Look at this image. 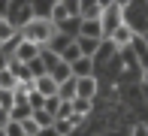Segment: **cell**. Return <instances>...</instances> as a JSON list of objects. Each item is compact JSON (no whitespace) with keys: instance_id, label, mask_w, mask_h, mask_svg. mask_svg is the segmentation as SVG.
Here are the masks:
<instances>
[{"instance_id":"cell-1","label":"cell","mask_w":148,"mask_h":136,"mask_svg":"<svg viewBox=\"0 0 148 136\" xmlns=\"http://www.w3.org/2000/svg\"><path fill=\"white\" fill-rule=\"evenodd\" d=\"M58 36V27L49 21V18H33L30 24L21 27V39H27V43L39 45V49H45V45H51Z\"/></svg>"},{"instance_id":"cell-2","label":"cell","mask_w":148,"mask_h":136,"mask_svg":"<svg viewBox=\"0 0 148 136\" xmlns=\"http://www.w3.org/2000/svg\"><path fill=\"white\" fill-rule=\"evenodd\" d=\"M100 24H103V36L112 39V33H115L118 27L127 24V3H106Z\"/></svg>"},{"instance_id":"cell-3","label":"cell","mask_w":148,"mask_h":136,"mask_svg":"<svg viewBox=\"0 0 148 136\" xmlns=\"http://www.w3.org/2000/svg\"><path fill=\"white\" fill-rule=\"evenodd\" d=\"M6 18H9V21L15 24L18 30H21L24 24H30L33 18H36V15H33V3H12V6H9V15H6Z\"/></svg>"},{"instance_id":"cell-4","label":"cell","mask_w":148,"mask_h":136,"mask_svg":"<svg viewBox=\"0 0 148 136\" xmlns=\"http://www.w3.org/2000/svg\"><path fill=\"white\" fill-rule=\"evenodd\" d=\"M42 54V49L39 45H33V43H27V39H18V45H15V52H12V60H21V64H33V60Z\"/></svg>"},{"instance_id":"cell-5","label":"cell","mask_w":148,"mask_h":136,"mask_svg":"<svg viewBox=\"0 0 148 136\" xmlns=\"http://www.w3.org/2000/svg\"><path fill=\"white\" fill-rule=\"evenodd\" d=\"M97 91H100V82L88 76V79H76V97L79 100H94L97 97Z\"/></svg>"},{"instance_id":"cell-6","label":"cell","mask_w":148,"mask_h":136,"mask_svg":"<svg viewBox=\"0 0 148 136\" xmlns=\"http://www.w3.org/2000/svg\"><path fill=\"white\" fill-rule=\"evenodd\" d=\"M103 9H106V3H97V0H85V3H82V9H79V18H82V21H100V18H103Z\"/></svg>"},{"instance_id":"cell-7","label":"cell","mask_w":148,"mask_h":136,"mask_svg":"<svg viewBox=\"0 0 148 136\" xmlns=\"http://www.w3.org/2000/svg\"><path fill=\"white\" fill-rule=\"evenodd\" d=\"M133 39H136V30H133L130 24H124V27H118L115 33H112V43H115V49H130L133 45Z\"/></svg>"},{"instance_id":"cell-8","label":"cell","mask_w":148,"mask_h":136,"mask_svg":"<svg viewBox=\"0 0 148 136\" xmlns=\"http://www.w3.org/2000/svg\"><path fill=\"white\" fill-rule=\"evenodd\" d=\"M79 39H94V43H103V24L100 21H82L79 27Z\"/></svg>"},{"instance_id":"cell-9","label":"cell","mask_w":148,"mask_h":136,"mask_svg":"<svg viewBox=\"0 0 148 136\" xmlns=\"http://www.w3.org/2000/svg\"><path fill=\"white\" fill-rule=\"evenodd\" d=\"M73 18V12H70V6H66V0H58V3H51V24L60 27V24H66Z\"/></svg>"},{"instance_id":"cell-10","label":"cell","mask_w":148,"mask_h":136,"mask_svg":"<svg viewBox=\"0 0 148 136\" xmlns=\"http://www.w3.org/2000/svg\"><path fill=\"white\" fill-rule=\"evenodd\" d=\"M82 121H85V118H79V115H73V118H58V121H55V133H58V136H73Z\"/></svg>"},{"instance_id":"cell-11","label":"cell","mask_w":148,"mask_h":136,"mask_svg":"<svg viewBox=\"0 0 148 136\" xmlns=\"http://www.w3.org/2000/svg\"><path fill=\"white\" fill-rule=\"evenodd\" d=\"M133 54H136V60H139V67L142 70H148V39L142 36V33H136V39H133Z\"/></svg>"},{"instance_id":"cell-12","label":"cell","mask_w":148,"mask_h":136,"mask_svg":"<svg viewBox=\"0 0 148 136\" xmlns=\"http://www.w3.org/2000/svg\"><path fill=\"white\" fill-rule=\"evenodd\" d=\"M18 36H21V30H18V27L12 24L9 18H3V21H0V45H9V43H15Z\"/></svg>"},{"instance_id":"cell-13","label":"cell","mask_w":148,"mask_h":136,"mask_svg":"<svg viewBox=\"0 0 148 136\" xmlns=\"http://www.w3.org/2000/svg\"><path fill=\"white\" fill-rule=\"evenodd\" d=\"M94 58H79L76 64H73V79H88V76H94Z\"/></svg>"},{"instance_id":"cell-14","label":"cell","mask_w":148,"mask_h":136,"mask_svg":"<svg viewBox=\"0 0 148 136\" xmlns=\"http://www.w3.org/2000/svg\"><path fill=\"white\" fill-rule=\"evenodd\" d=\"M33 85H36V91L42 94L45 100H49V97H58V88H60V85H58V82L51 79V76H42V79H36Z\"/></svg>"},{"instance_id":"cell-15","label":"cell","mask_w":148,"mask_h":136,"mask_svg":"<svg viewBox=\"0 0 148 136\" xmlns=\"http://www.w3.org/2000/svg\"><path fill=\"white\" fill-rule=\"evenodd\" d=\"M49 76L55 79L58 85H64V82H70V79H73V67H70V64H64V60H58V64L49 70Z\"/></svg>"},{"instance_id":"cell-16","label":"cell","mask_w":148,"mask_h":136,"mask_svg":"<svg viewBox=\"0 0 148 136\" xmlns=\"http://www.w3.org/2000/svg\"><path fill=\"white\" fill-rule=\"evenodd\" d=\"M27 118H33V109L27 106V100H18L15 109L9 112V121H18V124H21V121H27Z\"/></svg>"},{"instance_id":"cell-17","label":"cell","mask_w":148,"mask_h":136,"mask_svg":"<svg viewBox=\"0 0 148 136\" xmlns=\"http://www.w3.org/2000/svg\"><path fill=\"white\" fill-rule=\"evenodd\" d=\"M112 52H118L115 43H112V39H103V43H100V49H97V54H94V64H106V60L112 58Z\"/></svg>"},{"instance_id":"cell-18","label":"cell","mask_w":148,"mask_h":136,"mask_svg":"<svg viewBox=\"0 0 148 136\" xmlns=\"http://www.w3.org/2000/svg\"><path fill=\"white\" fill-rule=\"evenodd\" d=\"M79 58H85V54H82V49H79V39H76V43H70L64 52H60V60H64V64H70V67L76 64Z\"/></svg>"},{"instance_id":"cell-19","label":"cell","mask_w":148,"mask_h":136,"mask_svg":"<svg viewBox=\"0 0 148 136\" xmlns=\"http://www.w3.org/2000/svg\"><path fill=\"white\" fill-rule=\"evenodd\" d=\"M9 70L15 73V79H18V82H33L30 67H27V64H21V60H12V64H9Z\"/></svg>"},{"instance_id":"cell-20","label":"cell","mask_w":148,"mask_h":136,"mask_svg":"<svg viewBox=\"0 0 148 136\" xmlns=\"http://www.w3.org/2000/svg\"><path fill=\"white\" fill-rule=\"evenodd\" d=\"M94 112V100H73V115H79V118H88Z\"/></svg>"},{"instance_id":"cell-21","label":"cell","mask_w":148,"mask_h":136,"mask_svg":"<svg viewBox=\"0 0 148 136\" xmlns=\"http://www.w3.org/2000/svg\"><path fill=\"white\" fill-rule=\"evenodd\" d=\"M58 97H60V100H66V103H73V100H76V79L64 82V85L58 88Z\"/></svg>"},{"instance_id":"cell-22","label":"cell","mask_w":148,"mask_h":136,"mask_svg":"<svg viewBox=\"0 0 148 136\" xmlns=\"http://www.w3.org/2000/svg\"><path fill=\"white\" fill-rule=\"evenodd\" d=\"M15 88H18L15 73H12V70H3V73H0V91H15Z\"/></svg>"},{"instance_id":"cell-23","label":"cell","mask_w":148,"mask_h":136,"mask_svg":"<svg viewBox=\"0 0 148 136\" xmlns=\"http://www.w3.org/2000/svg\"><path fill=\"white\" fill-rule=\"evenodd\" d=\"M33 121H36V124L42 127V130H49V127H55V118H51V115L45 112V109H39V112H33Z\"/></svg>"},{"instance_id":"cell-24","label":"cell","mask_w":148,"mask_h":136,"mask_svg":"<svg viewBox=\"0 0 148 136\" xmlns=\"http://www.w3.org/2000/svg\"><path fill=\"white\" fill-rule=\"evenodd\" d=\"M15 94L12 91H0V109H3V112H12V109H15Z\"/></svg>"},{"instance_id":"cell-25","label":"cell","mask_w":148,"mask_h":136,"mask_svg":"<svg viewBox=\"0 0 148 136\" xmlns=\"http://www.w3.org/2000/svg\"><path fill=\"white\" fill-rule=\"evenodd\" d=\"M27 106L33 109V112H39V109H42V106H45V97H42V94H39V91H36V88H33V91L27 94Z\"/></svg>"},{"instance_id":"cell-26","label":"cell","mask_w":148,"mask_h":136,"mask_svg":"<svg viewBox=\"0 0 148 136\" xmlns=\"http://www.w3.org/2000/svg\"><path fill=\"white\" fill-rule=\"evenodd\" d=\"M79 49H82L85 58H94L97 49H100V43H94V39H79Z\"/></svg>"},{"instance_id":"cell-27","label":"cell","mask_w":148,"mask_h":136,"mask_svg":"<svg viewBox=\"0 0 148 136\" xmlns=\"http://www.w3.org/2000/svg\"><path fill=\"white\" fill-rule=\"evenodd\" d=\"M60 103H64V100H60V97H49V100H45V112H49L51 115V118H58V112H60Z\"/></svg>"},{"instance_id":"cell-28","label":"cell","mask_w":148,"mask_h":136,"mask_svg":"<svg viewBox=\"0 0 148 136\" xmlns=\"http://www.w3.org/2000/svg\"><path fill=\"white\" fill-rule=\"evenodd\" d=\"M21 127H24V136H39V133H42V127H39L36 121H33V118L21 121Z\"/></svg>"},{"instance_id":"cell-29","label":"cell","mask_w":148,"mask_h":136,"mask_svg":"<svg viewBox=\"0 0 148 136\" xmlns=\"http://www.w3.org/2000/svg\"><path fill=\"white\" fill-rule=\"evenodd\" d=\"M3 130H6V136H24V127L18 124V121H9Z\"/></svg>"},{"instance_id":"cell-30","label":"cell","mask_w":148,"mask_h":136,"mask_svg":"<svg viewBox=\"0 0 148 136\" xmlns=\"http://www.w3.org/2000/svg\"><path fill=\"white\" fill-rule=\"evenodd\" d=\"M130 136H148V124H133Z\"/></svg>"},{"instance_id":"cell-31","label":"cell","mask_w":148,"mask_h":136,"mask_svg":"<svg viewBox=\"0 0 148 136\" xmlns=\"http://www.w3.org/2000/svg\"><path fill=\"white\" fill-rule=\"evenodd\" d=\"M9 64H12V58H9L6 52H0V73H3V70H9Z\"/></svg>"},{"instance_id":"cell-32","label":"cell","mask_w":148,"mask_h":136,"mask_svg":"<svg viewBox=\"0 0 148 136\" xmlns=\"http://www.w3.org/2000/svg\"><path fill=\"white\" fill-rule=\"evenodd\" d=\"M39 136H58V133H55V127H49V130H42Z\"/></svg>"},{"instance_id":"cell-33","label":"cell","mask_w":148,"mask_h":136,"mask_svg":"<svg viewBox=\"0 0 148 136\" xmlns=\"http://www.w3.org/2000/svg\"><path fill=\"white\" fill-rule=\"evenodd\" d=\"M142 82H145V88H148V70H142Z\"/></svg>"},{"instance_id":"cell-34","label":"cell","mask_w":148,"mask_h":136,"mask_svg":"<svg viewBox=\"0 0 148 136\" xmlns=\"http://www.w3.org/2000/svg\"><path fill=\"white\" fill-rule=\"evenodd\" d=\"M0 136H6V130H3V127H0Z\"/></svg>"},{"instance_id":"cell-35","label":"cell","mask_w":148,"mask_h":136,"mask_svg":"<svg viewBox=\"0 0 148 136\" xmlns=\"http://www.w3.org/2000/svg\"><path fill=\"white\" fill-rule=\"evenodd\" d=\"M0 52H3V45H0Z\"/></svg>"}]
</instances>
